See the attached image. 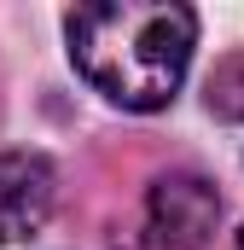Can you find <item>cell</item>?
Returning <instances> with one entry per match:
<instances>
[{
  "instance_id": "3",
  "label": "cell",
  "mask_w": 244,
  "mask_h": 250,
  "mask_svg": "<svg viewBox=\"0 0 244 250\" xmlns=\"http://www.w3.org/2000/svg\"><path fill=\"white\" fill-rule=\"evenodd\" d=\"M59 175L41 151H0V245H18L47 227Z\"/></svg>"
},
{
  "instance_id": "4",
  "label": "cell",
  "mask_w": 244,
  "mask_h": 250,
  "mask_svg": "<svg viewBox=\"0 0 244 250\" xmlns=\"http://www.w3.org/2000/svg\"><path fill=\"white\" fill-rule=\"evenodd\" d=\"M203 99H209V111L221 123H244V53H227V59L209 70Z\"/></svg>"
},
{
  "instance_id": "2",
  "label": "cell",
  "mask_w": 244,
  "mask_h": 250,
  "mask_svg": "<svg viewBox=\"0 0 244 250\" xmlns=\"http://www.w3.org/2000/svg\"><path fill=\"white\" fill-rule=\"evenodd\" d=\"M221 221V198L203 175H163L145 198V245L151 250H203Z\"/></svg>"
},
{
  "instance_id": "1",
  "label": "cell",
  "mask_w": 244,
  "mask_h": 250,
  "mask_svg": "<svg viewBox=\"0 0 244 250\" xmlns=\"http://www.w3.org/2000/svg\"><path fill=\"white\" fill-rule=\"evenodd\" d=\"M70 64L122 111H157L186 82L198 18L175 0H99L64 18Z\"/></svg>"
},
{
  "instance_id": "5",
  "label": "cell",
  "mask_w": 244,
  "mask_h": 250,
  "mask_svg": "<svg viewBox=\"0 0 244 250\" xmlns=\"http://www.w3.org/2000/svg\"><path fill=\"white\" fill-rule=\"evenodd\" d=\"M233 250H244V233H239V245H233Z\"/></svg>"
}]
</instances>
